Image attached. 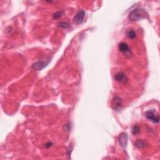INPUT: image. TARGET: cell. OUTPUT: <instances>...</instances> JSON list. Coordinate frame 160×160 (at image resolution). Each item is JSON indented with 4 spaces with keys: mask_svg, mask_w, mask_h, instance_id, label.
I'll list each match as a JSON object with an SVG mask.
<instances>
[{
    "mask_svg": "<svg viewBox=\"0 0 160 160\" xmlns=\"http://www.w3.org/2000/svg\"><path fill=\"white\" fill-rule=\"evenodd\" d=\"M140 131V128L138 126H134L132 128V133L133 134H136L139 133Z\"/></svg>",
    "mask_w": 160,
    "mask_h": 160,
    "instance_id": "cell-13",
    "label": "cell"
},
{
    "mask_svg": "<svg viewBox=\"0 0 160 160\" xmlns=\"http://www.w3.org/2000/svg\"><path fill=\"white\" fill-rule=\"evenodd\" d=\"M148 14L145 9L138 8L131 11L129 14V19L131 21H138L145 18Z\"/></svg>",
    "mask_w": 160,
    "mask_h": 160,
    "instance_id": "cell-1",
    "label": "cell"
},
{
    "mask_svg": "<svg viewBox=\"0 0 160 160\" xmlns=\"http://www.w3.org/2000/svg\"><path fill=\"white\" fill-rule=\"evenodd\" d=\"M72 149H73V148H70V147L69 148V149L68 150V156H71V153L72 151H73Z\"/></svg>",
    "mask_w": 160,
    "mask_h": 160,
    "instance_id": "cell-14",
    "label": "cell"
},
{
    "mask_svg": "<svg viewBox=\"0 0 160 160\" xmlns=\"http://www.w3.org/2000/svg\"><path fill=\"white\" fill-rule=\"evenodd\" d=\"M118 49L120 51L123 53H128L130 52L129 46L125 43H120L118 45Z\"/></svg>",
    "mask_w": 160,
    "mask_h": 160,
    "instance_id": "cell-8",
    "label": "cell"
},
{
    "mask_svg": "<svg viewBox=\"0 0 160 160\" xmlns=\"http://www.w3.org/2000/svg\"><path fill=\"white\" fill-rule=\"evenodd\" d=\"M58 26L59 28H65V29H68V28L70 27V25L67 22H60V23L58 24Z\"/></svg>",
    "mask_w": 160,
    "mask_h": 160,
    "instance_id": "cell-11",
    "label": "cell"
},
{
    "mask_svg": "<svg viewBox=\"0 0 160 160\" xmlns=\"http://www.w3.org/2000/svg\"><path fill=\"white\" fill-rule=\"evenodd\" d=\"M85 15V13L84 11H80L75 15V16L73 18V22L75 24H80L83 21V19Z\"/></svg>",
    "mask_w": 160,
    "mask_h": 160,
    "instance_id": "cell-4",
    "label": "cell"
},
{
    "mask_svg": "<svg viewBox=\"0 0 160 160\" xmlns=\"http://www.w3.org/2000/svg\"><path fill=\"white\" fill-rule=\"evenodd\" d=\"M128 135L126 133H123L121 134H120V136L118 137V141L119 143H120V145L121 147H123V148H126L127 146V143H128Z\"/></svg>",
    "mask_w": 160,
    "mask_h": 160,
    "instance_id": "cell-5",
    "label": "cell"
},
{
    "mask_svg": "<svg viewBox=\"0 0 160 160\" xmlns=\"http://www.w3.org/2000/svg\"><path fill=\"white\" fill-rule=\"evenodd\" d=\"M122 106H123V103H122L121 99L118 96L115 97L113 100V108L116 111H118L121 109Z\"/></svg>",
    "mask_w": 160,
    "mask_h": 160,
    "instance_id": "cell-3",
    "label": "cell"
},
{
    "mask_svg": "<svg viewBox=\"0 0 160 160\" xmlns=\"http://www.w3.org/2000/svg\"><path fill=\"white\" fill-rule=\"evenodd\" d=\"M62 15H63L62 11H58L53 14V18L55 19V20H58V19H59L62 16Z\"/></svg>",
    "mask_w": 160,
    "mask_h": 160,
    "instance_id": "cell-12",
    "label": "cell"
},
{
    "mask_svg": "<svg viewBox=\"0 0 160 160\" xmlns=\"http://www.w3.org/2000/svg\"><path fill=\"white\" fill-rule=\"evenodd\" d=\"M145 117L148 119V120L152 121L153 123L157 124L159 121L158 113L156 110H155V109L147 111L145 113Z\"/></svg>",
    "mask_w": 160,
    "mask_h": 160,
    "instance_id": "cell-2",
    "label": "cell"
},
{
    "mask_svg": "<svg viewBox=\"0 0 160 160\" xmlns=\"http://www.w3.org/2000/svg\"><path fill=\"white\" fill-rule=\"evenodd\" d=\"M136 32L133 30H130L128 31L127 33V36L130 39H134L136 37Z\"/></svg>",
    "mask_w": 160,
    "mask_h": 160,
    "instance_id": "cell-10",
    "label": "cell"
},
{
    "mask_svg": "<svg viewBox=\"0 0 160 160\" xmlns=\"http://www.w3.org/2000/svg\"><path fill=\"white\" fill-rule=\"evenodd\" d=\"M134 145L137 148H145V147L147 146V143L146 142L142 140H138L134 143Z\"/></svg>",
    "mask_w": 160,
    "mask_h": 160,
    "instance_id": "cell-9",
    "label": "cell"
},
{
    "mask_svg": "<svg viewBox=\"0 0 160 160\" xmlns=\"http://www.w3.org/2000/svg\"><path fill=\"white\" fill-rule=\"evenodd\" d=\"M48 64V62L45 61H38L34 63L32 65V68L35 70H41L45 68Z\"/></svg>",
    "mask_w": 160,
    "mask_h": 160,
    "instance_id": "cell-7",
    "label": "cell"
},
{
    "mask_svg": "<svg viewBox=\"0 0 160 160\" xmlns=\"http://www.w3.org/2000/svg\"><path fill=\"white\" fill-rule=\"evenodd\" d=\"M115 79L118 82L121 83H125L128 80L126 74L122 73V72H118V73L116 74L115 76Z\"/></svg>",
    "mask_w": 160,
    "mask_h": 160,
    "instance_id": "cell-6",
    "label": "cell"
}]
</instances>
